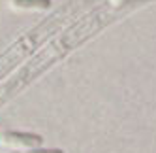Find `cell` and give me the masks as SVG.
<instances>
[{
    "label": "cell",
    "instance_id": "cell-1",
    "mask_svg": "<svg viewBox=\"0 0 156 153\" xmlns=\"http://www.w3.org/2000/svg\"><path fill=\"white\" fill-rule=\"evenodd\" d=\"M43 138L32 132H19V130H8L0 134V146L12 149H34L41 146Z\"/></svg>",
    "mask_w": 156,
    "mask_h": 153
},
{
    "label": "cell",
    "instance_id": "cell-2",
    "mask_svg": "<svg viewBox=\"0 0 156 153\" xmlns=\"http://www.w3.org/2000/svg\"><path fill=\"white\" fill-rule=\"evenodd\" d=\"M9 8L15 12H30V9H43L51 8V0H9Z\"/></svg>",
    "mask_w": 156,
    "mask_h": 153
},
{
    "label": "cell",
    "instance_id": "cell-3",
    "mask_svg": "<svg viewBox=\"0 0 156 153\" xmlns=\"http://www.w3.org/2000/svg\"><path fill=\"white\" fill-rule=\"evenodd\" d=\"M25 153H64L62 149H40V147H34V149H27Z\"/></svg>",
    "mask_w": 156,
    "mask_h": 153
}]
</instances>
